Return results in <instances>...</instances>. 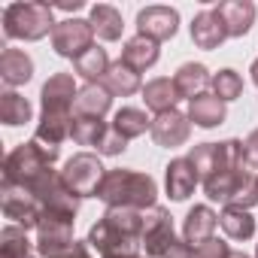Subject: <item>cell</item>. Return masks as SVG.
I'll return each instance as SVG.
<instances>
[{"instance_id": "cell-17", "label": "cell", "mask_w": 258, "mask_h": 258, "mask_svg": "<svg viewBox=\"0 0 258 258\" xmlns=\"http://www.w3.org/2000/svg\"><path fill=\"white\" fill-rule=\"evenodd\" d=\"M216 228H219V213H216L210 204H195V207L185 213L182 237H185L191 246H201V243H207V240L216 237Z\"/></svg>"}, {"instance_id": "cell-1", "label": "cell", "mask_w": 258, "mask_h": 258, "mask_svg": "<svg viewBox=\"0 0 258 258\" xmlns=\"http://www.w3.org/2000/svg\"><path fill=\"white\" fill-rule=\"evenodd\" d=\"M143 225H146V213L109 207V210L88 228L85 243H88L91 249H97L100 258L137 252V246L143 243Z\"/></svg>"}, {"instance_id": "cell-22", "label": "cell", "mask_w": 258, "mask_h": 258, "mask_svg": "<svg viewBox=\"0 0 258 258\" xmlns=\"http://www.w3.org/2000/svg\"><path fill=\"white\" fill-rule=\"evenodd\" d=\"M188 118H191V124L210 131V127H219L228 118V109H225V103L213 91H204V94L188 100Z\"/></svg>"}, {"instance_id": "cell-15", "label": "cell", "mask_w": 258, "mask_h": 258, "mask_svg": "<svg viewBox=\"0 0 258 258\" xmlns=\"http://www.w3.org/2000/svg\"><path fill=\"white\" fill-rule=\"evenodd\" d=\"M76 79L73 73H52L43 88H40V103L43 109H55V112H73V103H76Z\"/></svg>"}, {"instance_id": "cell-37", "label": "cell", "mask_w": 258, "mask_h": 258, "mask_svg": "<svg viewBox=\"0 0 258 258\" xmlns=\"http://www.w3.org/2000/svg\"><path fill=\"white\" fill-rule=\"evenodd\" d=\"M243 167L258 173V127L249 131V137L243 140Z\"/></svg>"}, {"instance_id": "cell-19", "label": "cell", "mask_w": 258, "mask_h": 258, "mask_svg": "<svg viewBox=\"0 0 258 258\" xmlns=\"http://www.w3.org/2000/svg\"><path fill=\"white\" fill-rule=\"evenodd\" d=\"M0 79H4V85H10V91L31 82L34 79V58L25 49L4 46V52H0Z\"/></svg>"}, {"instance_id": "cell-33", "label": "cell", "mask_w": 258, "mask_h": 258, "mask_svg": "<svg viewBox=\"0 0 258 258\" xmlns=\"http://www.w3.org/2000/svg\"><path fill=\"white\" fill-rule=\"evenodd\" d=\"M106 121L103 118H82V115H73V127H70V140L76 143V146H94L97 149V143L103 140V134H106Z\"/></svg>"}, {"instance_id": "cell-43", "label": "cell", "mask_w": 258, "mask_h": 258, "mask_svg": "<svg viewBox=\"0 0 258 258\" xmlns=\"http://www.w3.org/2000/svg\"><path fill=\"white\" fill-rule=\"evenodd\" d=\"M228 258H252V255H246V252H231Z\"/></svg>"}, {"instance_id": "cell-13", "label": "cell", "mask_w": 258, "mask_h": 258, "mask_svg": "<svg viewBox=\"0 0 258 258\" xmlns=\"http://www.w3.org/2000/svg\"><path fill=\"white\" fill-rule=\"evenodd\" d=\"M152 140L164 149H176V146H185L188 137H191V118L188 112H179V109H170V112H161L152 118Z\"/></svg>"}, {"instance_id": "cell-28", "label": "cell", "mask_w": 258, "mask_h": 258, "mask_svg": "<svg viewBox=\"0 0 258 258\" xmlns=\"http://www.w3.org/2000/svg\"><path fill=\"white\" fill-rule=\"evenodd\" d=\"M112 127L115 131L131 143V140H137V137H143L146 131H152V118L146 115V109H140V106H121V109H115V115H112Z\"/></svg>"}, {"instance_id": "cell-31", "label": "cell", "mask_w": 258, "mask_h": 258, "mask_svg": "<svg viewBox=\"0 0 258 258\" xmlns=\"http://www.w3.org/2000/svg\"><path fill=\"white\" fill-rule=\"evenodd\" d=\"M37 243L28 240V231L19 228V225H7L4 231H0V258H40L34 255Z\"/></svg>"}, {"instance_id": "cell-2", "label": "cell", "mask_w": 258, "mask_h": 258, "mask_svg": "<svg viewBox=\"0 0 258 258\" xmlns=\"http://www.w3.org/2000/svg\"><path fill=\"white\" fill-rule=\"evenodd\" d=\"M97 201L109 207H121V210H152L158 207V182L155 176L143 173V170H131V167H115L106 170L100 188H97Z\"/></svg>"}, {"instance_id": "cell-10", "label": "cell", "mask_w": 258, "mask_h": 258, "mask_svg": "<svg viewBox=\"0 0 258 258\" xmlns=\"http://www.w3.org/2000/svg\"><path fill=\"white\" fill-rule=\"evenodd\" d=\"M49 40H52L55 55L76 61L79 55H85V52L94 46V28H91L88 19H76V16H73V19L58 22Z\"/></svg>"}, {"instance_id": "cell-34", "label": "cell", "mask_w": 258, "mask_h": 258, "mask_svg": "<svg viewBox=\"0 0 258 258\" xmlns=\"http://www.w3.org/2000/svg\"><path fill=\"white\" fill-rule=\"evenodd\" d=\"M210 88H213V94H216L222 103H231V100H237V97L243 94V76H240L237 70L225 67V70L213 73V79H210Z\"/></svg>"}, {"instance_id": "cell-44", "label": "cell", "mask_w": 258, "mask_h": 258, "mask_svg": "<svg viewBox=\"0 0 258 258\" xmlns=\"http://www.w3.org/2000/svg\"><path fill=\"white\" fill-rule=\"evenodd\" d=\"M252 258H258V246H255V255H252Z\"/></svg>"}, {"instance_id": "cell-32", "label": "cell", "mask_w": 258, "mask_h": 258, "mask_svg": "<svg viewBox=\"0 0 258 258\" xmlns=\"http://www.w3.org/2000/svg\"><path fill=\"white\" fill-rule=\"evenodd\" d=\"M31 115H34V106L25 94H19V91L0 94V118H4L7 127H19V124L31 121Z\"/></svg>"}, {"instance_id": "cell-40", "label": "cell", "mask_w": 258, "mask_h": 258, "mask_svg": "<svg viewBox=\"0 0 258 258\" xmlns=\"http://www.w3.org/2000/svg\"><path fill=\"white\" fill-rule=\"evenodd\" d=\"M85 4H82V0H73V4H70V0H64V4H52V10H64V13H79Z\"/></svg>"}, {"instance_id": "cell-4", "label": "cell", "mask_w": 258, "mask_h": 258, "mask_svg": "<svg viewBox=\"0 0 258 258\" xmlns=\"http://www.w3.org/2000/svg\"><path fill=\"white\" fill-rule=\"evenodd\" d=\"M55 161H58V149L43 146L40 140H28V143L16 146L4 158V182H10V185H28L37 176H43L46 170H52Z\"/></svg>"}, {"instance_id": "cell-29", "label": "cell", "mask_w": 258, "mask_h": 258, "mask_svg": "<svg viewBox=\"0 0 258 258\" xmlns=\"http://www.w3.org/2000/svg\"><path fill=\"white\" fill-rule=\"evenodd\" d=\"M109 67H112V61H109L106 49H100L97 43H94L85 55H79V58L73 61V73L82 76L85 85H97V82H103V76H106Z\"/></svg>"}, {"instance_id": "cell-27", "label": "cell", "mask_w": 258, "mask_h": 258, "mask_svg": "<svg viewBox=\"0 0 258 258\" xmlns=\"http://www.w3.org/2000/svg\"><path fill=\"white\" fill-rule=\"evenodd\" d=\"M210 79H213V73L201 61H188V64H182L173 73V85H176V91H179L182 100H191V97L204 94V88L210 85Z\"/></svg>"}, {"instance_id": "cell-12", "label": "cell", "mask_w": 258, "mask_h": 258, "mask_svg": "<svg viewBox=\"0 0 258 258\" xmlns=\"http://www.w3.org/2000/svg\"><path fill=\"white\" fill-rule=\"evenodd\" d=\"M179 31V13L173 7H161V4H152L146 10L137 13V34L155 40V43H164V40H173Z\"/></svg>"}, {"instance_id": "cell-20", "label": "cell", "mask_w": 258, "mask_h": 258, "mask_svg": "<svg viewBox=\"0 0 258 258\" xmlns=\"http://www.w3.org/2000/svg\"><path fill=\"white\" fill-rule=\"evenodd\" d=\"M70 127H73V112L43 109V112H40V121H37V134H34V140H40L43 146L58 149V146L70 137Z\"/></svg>"}, {"instance_id": "cell-41", "label": "cell", "mask_w": 258, "mask_h": 258, "mask_svg": "<svg viewBox=\"0 0 258 258\" xmlns=\"http://www.w3.org/2000/svg\"><path fill=\"white\" fill-rule=\"evenodd\" d=\"M249 73H252V85H258V58L252 61V67H249Z\"/></svg>"}, {"instance_id": "cell-14", "label": "cell", "mask_w": 258, "mask_h": 258, "mask_svg": "<svg viewBox=\"0 0 258 258\" xmlns=\"http://www.w3.org/2000/svg\"><path fill=\"white\" fill-rule=\"evenodd\" d=\"M198 182H201V173L195 170V164H191L188 155L173 158V161L164 167V191H167L170 201H188V198L195 195Z\"/></svg>"}, {"instance_id": "cell-6", "label": "cell", "mask_w": 258, "mask_h": 258, "mask_svg": "<svg viewBox=\"0 0 258 258\" xmlns=\"http://www.w3.org/2000/svg\"><path fill=\"white\" fill-rule=\"evenodd\" d=\"M73 225L76 216H64V213H43L40 225H37V252L40 258H67L76 249V237H73Z\"/></svg>"}, {"instance_id": "cell-11", "label": "cell", "mask_w": 258, "mask_h": 258, "mask_svg": "<svg viewBox=\"0 0 258 258\" xmlns=\"http://www.w3.org/2000/svg\"><path fill=\"white\" fill-rule=\"evenodd\" d=\"M176 243V231H173V216L167 207H152L146 210V225H143V249L146 258H167L170 246Z\"/></svg>"}, {"instance_id": "cell-35", "label": "cell", "mask_w": 258, "mask_h": 258, "mask_svg": "<svg viewBox=\"0 0 258 258\" xmlns=\"http://www.w3.org/2000/svg\"><path fill=\"white\" fill-rule=\"evenodd\" d=\"M127 149V140L115 131V127L109 124L106 127V134H103V140L97 143V155H106V158H112V155H121Z\"/></svg>"}, {"instance_id": "cell-9", "label": "cell", "mask_w": 258, "mask_h": 258, "mask_svg": "<svg viewBox=\"0 0 258 258\" xmlns=\"http://www.w3.org/2000/svg\"><path fill=\"white\" fill-rule=\"evenodd\" d=\"M0 207H4V216L25 228V231H37L40 219H43V207L40 201L25 188V185H10V182H0Z\"/></svg>"}, {"instance_id": "cell-42", "label": "cell", "mask_w": 258, "mask_h": 258, "mask_svg": "<svg viewBox=\"0 0 258 258\" xmlns=\"http://www.w3.org/2000/svg\"><path fill=\"white\" fill-rule=\"evenodd\" d=\"M109 258H146V255H140V252H124V255H109Z\"/></svg>"}, {"instance_id": "cell-36", "label": "cell", "mask_w": 258, "mask_h": 258, "mask_svg": "<svg viewBox=\"0 0 258 258\" xmlns=\"http://www.w3.org/2000/svg\"><path fill=\"white\" fill-rule=\"evenodd\" d=\"M231 252H234V249H231L225 240H219V237H213V240L195 246V258H228Z\"/></svg>"}, {"instance_id": "cell-8", "label": "cell", "mask_w": 258, "mask_h": 258, "mask_svg": "<svg viewBox=\"0 0 258 258\" xmlns=\"http://www.w3.org/2000/svg\"><path fill=\"white\" fill-rule=\"evenodd\" d=\"M106 176V167L100 164V155H91V152H76L73 158L64 161V170H61V179L64 185L82 201V198H97V188Z\"/></svg>"}, {"instance_id": "cell-25", "label": "cell", "mask_w": 258, "mask_h": 258, "mask_svg": "<svg viewBox=\"0 0 258 258\" xmlns=\"http://www.w3.org/2000/svg\"><path fill=\"white\" fill-rule=\"evenodd\" d=\"M109 109H112V94H109L100 82L79 88L76 103H73V115H82V118H103Z\"/></svg>"}, {"instance_id": "cell-38", "label": "cell", "mask_w": 258, "mask_h": 258, "mask_svg": "<svg viewBox=\"0 0 258 258\" xmlns=\"http://www.w3.org/2000/svg\"><path fill=\"white\" fill-rule=\"evenodd\" d=\"M167 258H195V246H191L185 237H176V243L170 246Z\"/></svg>"}, {"instance_id": "cell-24", "label": "cell", "mask_w": 258, "mask_h": 258, "mask_svg": "<svg viewBox=\"0 0 258 258\" xmlns=\"http://www.w3.org/2000/svg\"><path fill=\"white\" fill-rule=\"evenodd\" d=\"M112 97H131V94H137V91H143V79H140V73L137 70H131L121 58L118 61H112V67L106 70V76H103V82H100Z\"/></svg>"}, {"instance_id": "cell-7", "label": "cell", "mask_w": 258, "mask_h": 258, "mask_svg": "<svg viewBox=\"0 0 258 258\" xmlns=\"http://www.w3.org/2000/svg\"><path fill=\"white\" fill-rule=\"evenodd\" d=\"M195 170L201 173V182L216 176V173H225V170H237L243 167V140H222V143H198L191 152H188Z\"/></svg>"}, {"instance_id": "cell-16", "label": "cell", "mask_w": 258, "mask_h": 258, "mask_svg": "<svg viewBox=\"0 0 258 258\" xmlns=\"http://www.w3.org/2000/svg\"><path fill=\"white\" fill-rule=\"evenodd\" d=\"M225 40H228V31H225L222 16L216 13V7L201 10V13L191 19V43H195L198 49L213 52V49H219Z\"/></svg>"}, {"instance_id": "cell-23", "label": "cell", "mask_w": 258, "mask_h": 258, "mask_svg": "<svg viewBox=\"0 0 258 258\" xmlns=\"http://www.w3.org/2000/svg\"><path fill=\"white\" fill-rule=\"evenodd\" d=\"M140 94H143L146 109H152L155 115L176 109V103L182 100L179 91H176V85H173V79H167V76H155V79H149V82L143 85Z\"/></svg>"}, {"instance_id": "cell-45", "label": "cell", "mask_w": 258, "mask_h": 258, "mask_svg": "<svg viewBox=\"0 0 258 258\" xmlns=\"http://www.w3.org/2000/svg\"><path fill=\"white\" fill-rule=\"evenodd\" d=\"M255 182H258V176H255Z\"/></svg>"}, {"instance_id": "cell-5", "label": "cell", "mask_w": 258, "mask_h": 258, "mask_svg": "<svg viewBox=\"0 0 258 258\" xmlns=\"http://www.w3.org/2000/svg\"><path fill=\"white\" fill-rule=\"evenodd\" d=\"M258 173L237 167V170H225L216 173L210 179H204V191L210 201H219L225 207H240V210H252L258 204Z\"/></svg>"}, {"instance_id": "cell-39", "label": "cell", "mask_w": 258, "mask_h": 258, "mask_svg": "<svg viewBox=\"0 0 258 258\" xmlns=\"http://www.w3.org/2000/svg\"><path fill=\"white\" fill-rule=\"evenodd\" d=\"M67 258H94V255H91V246L85 240H79L76 249H73V255H67Z\"/></svg>"}, {"instance_id": "cell-3", "label": "cell", "mask_w": 258, "mask_h": 258, "mask_svg": "<svg viewBox=\"0 0 258 258\" xmlns=\"http://www.w3.org/2000/svg\"><path fill=\"white\" fill-rule=\"evenodd\" d=\"M55 10L43 0H19L4 10V37L7 40H25L37 43L43 37H52L55 31Z\"/></svg>"}, {"instance_id": "cell-21", "label": "cell", "mask_w": 258, "mask_h": 258, "mask_svg": "<svg viewBox=\"0 0 258 258\" xmlns=\"http://www.w3.org/2000/svg\"><path fill=\"white\" fill-rule=\"evenodd\" d=\"M158 58H161V46H158L155 40L143 37V34H134L131 40L121 46V61L131 67V70H137V73H143V70L155 67V64H158Z\"/></svg>"}, {"instance_id": "cell-30", "label": "cell", "mask_w": 258, "mask_h": 258, "mask_svg": "<svg viewBox=\"0 0 258 258\" xmlns=\"http://www.w3.org/2000/svg\"><path fill=\"white\" fill-rule=\"evenodd\" d=\"M219 225H222L225 237H231V240L246 243V240H252V237H255V216H252V210L225 207V210L219 213Z\"/></svg>"}, {"instance_id": "cell-18", "label": "cell", "mask_w": 258, "mask_h": 258, "mask_svg": "<svg viewBox=\"0 0 258 258\" xmlns=\"http://www.w3.org/2000/svg\"><path fill=\"white\" fill-rule=\"evenodd\" d=\"M216 13L222 16L228 37H246L258 16L252 0H222V4H216Z\"/></svg>"}, {"instance_id": "cell-26", "label": "cell", "mask_w": 258, "mask_h": 258, "mask_svg": "<svg viewBox=\"0 0 258 258\" xmlns=\"http://www.w3.org/2000/svg\"><path fill=\"white\" fill-rule=\"evenodd\" d=\"M88 22H91V28H94V37H100L103 43L121 40L124 22H121V13H118L112 4H94V7L88 10Z\"/></svg>"}]
</instances>
